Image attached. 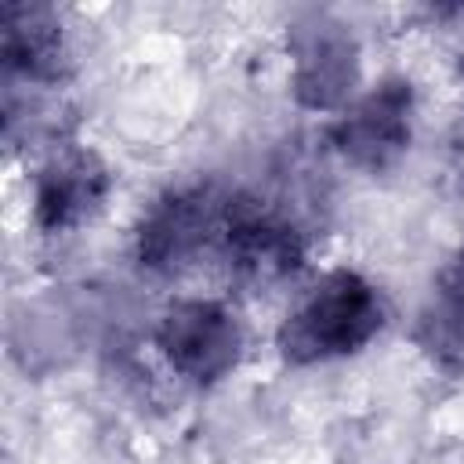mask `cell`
Returning a JSON list of instances; mask_svg holds the SVG:
<instances>
[{"label":"cell","instance_id":"obj_1","mask_svg":"<svg viewBox=\"0 0 464 464\" xmlns=\"http://www.w3.org/2000/svg\"><path fill=\"white\" fill-rule=\"evenodd\" d=\"M381 290L352 268L319 276L276 330V348L290 366L330 362L362 352L384 326Z\"/></svg>","mask_w":464,"mask_h":464},{"label":"cell","instance_id":"obj_2","mask_svg":"<svg viewBox=\"0 0 464 464\" xmlns=\"http://www.w3.org/2000/svg\"><path fill=\"white\" fill-rule=\"evenodd\" d=\"M243 348V319L218 297H181L167 304L156 323V352L178 377L192 384H214L228 377L239 366Z\"/></svg>","mask_w":464,"mask_h":464},{"label":"cell","instance_id":"obj_3","mask_svg":"<svg viewBox=\"0 0 464 464\" xmlns=\"http://www.w3.org/2000/svg\"><path fill=\"white\" fill-rule=\"evenodd\" d=\"M228 196L207 185L163 192L138 225V257L156 272H174L196 261L203 250L221 246Z\"/></svg>","mask_w":464,"mask_h":464},{"label":"cell","instance_id":"obj_4","mask_svg":"<svg viewBox=\"0 0 464 464\" xmlns=\"http://www.w3.org/2000/svg\"><path fill=\"white\" fill-rule=\"evenodd\" d=\"M413 127V87L399 76L381 80L355 102H348L330 127L337 152L359 170L392 167L406 145Z\"/></svg>","mask_w":464,"mask_h":464},{"label":"cell","instance_id":"obj_5","mask_svg":"<svg viewBox=\"0 0 464 464\" xmlns=\"http://www.w3.org/2000/svg\"><path fill=\"white\" fill-rule=\"evenodd\" d=\"M221 254L243 279L276 283L286 279L304 261V236L290 218L265 207L261 199L228 196Z\"/></svg>","mask_w":464,"mask_h":464},{"label":"cell","instance_id":"obj_6","mask_svg":"<svg viewBox=\"0 0 464 464\" xmlns=\"http://www.w3.org/2000/svg\"><path fill=\"white\" fill-rule=\"evenodd\" d=\"M290 58H294L290 80L301 105L337 109L352 102V87L359 76V47L341 22L315 14L294 25Z\"/></svg>","mask_w":464,"mask_h":464},{"label":"cell","instance_id":"obj_7","mask_svg":"<svg viewBox=\"0 0 464 464\" xmlns=\"http://www.w3.org/2000/svg\"><path fill=\"white\" fill-rule=\"evenodd\" d=\"M109 167L91 149H62L54 152L33 185V218L44 232H65L83 225L94 210H102L109 196Z\"/></svg>","mask_w":464,"mask_h":464},{"label":"cell","instance_id":"obj_8","mask_svg":"<svg viewBox=\"0 0 464 464\" xmlns=\"http://www.w3.org/2000/svg\"><path fill=\"white\" fill-rule=\"evenodd\" d=\"M4 62L33 83H58L65 69V36L58 14L36 4L4 7Z\"/></svg>","mask_w":464,"mask_h":464},{"label":"cell","instance_id":"obj_9","mask_svg":"<svg viewBox=\"0 0 464 464\" xmlns=\"http://www.w3.org/2000/svg\"><path fill=\"white\" fill-rule=\"evenodd\" d=\"M439 304L464 319V246L446 261L439 276Z\"/></svg>","mask_w":464,"mask_h":464}]
</instances>
